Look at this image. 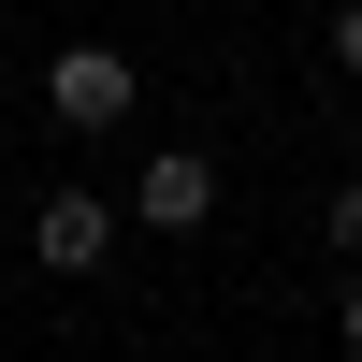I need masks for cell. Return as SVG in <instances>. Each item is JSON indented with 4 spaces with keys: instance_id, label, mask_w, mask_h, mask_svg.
<instances>
[{
    "instance_id": "obj_1",
    "label": "cell",
    "mask_w": 362,
    "mask_h": 362,
    "mask_svg": "<svg viewBox=\"0 0 362 362\" xmlns=\"http://www.w3.org/2000/svg\"><path fill=\"white\" fill-rule=\"evenodd\" d=\"M131 102H145V58H116V44H58L44 58V116L58 131H116Z\"/></svg>"
},
{
    "instance_id": "obj_2",
    "label": "cell",
    "mask_w": 362,
    "mask_h": 362,
    "mask_svg": "<svg viewBox=\"0 0 362 362\" xmlns=\"http://www.w3.org/2000/svg\"><path fill=\"white\" fill-rule=\"evenodd\" d=\"M131 218L145 232H203L218 218V160H203V145H160V160L131 174Z\"/></svg>"
},
{
    "instance_id": "obj_3",
    "label": "cell",
    "mask_w": 362,
    "mask_h": 362,
    "mask_svg": "<svg viewBox=\"0 0 362 362\" xmlns=\"http://www.w3.org/2000/svg\"><path fill=\"white\" fill-rule=\"evenodd\" d=\"M102 247H116V203H102V189H58L44 218H29V261H44V276H87Z\"/></svg>"
},
{
    "instance_id": "obj_4",
    "label": "cell",
    "mask_w": 362,
    "mask_h": 362,
    "mask_svg": "<svg viewBox=\"0 0 362 362\" xmlns=\"http://www.w3.org/2000/svg\"><path fill=\"white\" fill-rule=\"evenodd\" d=\"M319 232H334V261H348V276H362V174H348L334 203H319Z\"/></svg>"
},
{
    "instance_id": "obj_5",
    "label": "cell",
    "mask_w": 362,
    "mask_h": 362,
    "mask_svg": "<svg viewBox=\"0 0 362 362\" xmlns=\"http://www.w3.org/2000/svg\"><path fill=\"white\" fill-rule=\"evenodd\" d=\"M334 58H348V87H362V0H334Z\"/></svg>"
},
{
    "instance_id": "obj_6",
    "label": "cell",
    "mask_w": 362,
    "mask_h": 362,
    "mask_svg": "<svg viewBox=\"0 0 362 362\" xmlns=\"http://www.w3.org/2000/svg\"><path fill=\"white\" fill-rule=\"evenodd\" d=\"M348 348H362V276H348Z\"/></svg>"
}]
</instances>
